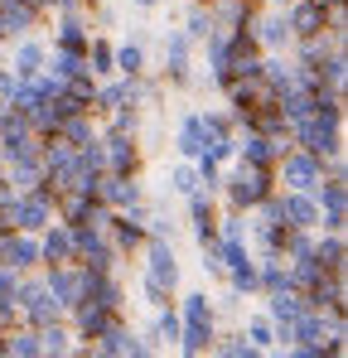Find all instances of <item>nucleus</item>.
I'll return each mask as SVG.
<instances>
[{"label": "nucleus", "mask_w": 348, "mask_h": 358, "mask_svg": "<svg viewBox=\"0 0 348 358\" xmlns=\"http://www.w3.org/2000/svg\"><path fill=\"white\" fill-rule=\"evenodd\" d=\"M290 141H300V150H310L319 165L344 155V131H339V117H324V112H314V117H305L300 126H290Z\"/></svg>", "instance_id": "2"}, {"label": "nucleus", "mask_w": 348, "mask_h": 358, "mask_svg": "<svg viewBox=\"0 0 348 358\" xmlns=\"http://www.w3.org/2000/svg\"><path fill=\"white\" fill-rule=\"evenodd\" d=\"M5 223L10 228H20V233H44L49 223H54V199L34 184V189H20V194H10V203H5Z\"/></svg>", "instance_id": "3"}, {"label": "nucleus", "mask_w": 348, "mask_h": 358, "mask_svg": "<svg viewBox=\"0 0 348 358\" xmlns=\"http://www.w3.org/2000/svg\"><path fill=\"white\" fill-rule=\"evenodd\" d=\"M281 213H286L290 228H314V223H319V203H314L305 189H286V199H281Z\"/></svg>", "instance_id": "17"}, {"label": "nucleus", "mask_w": 348, "mask_h": 358, "mask_svg": "<svg viewBox=\"0 0 348 358\" xmlns=\"http://www.w3.org/2000/svg\"><path fill=\"white\" fill-rule=\"evenodd\" d=\"M131 5H140V10H155V5H160V0H131Z\"/></svg>", "instance_id": "41"}, {"label": "nucleus", "mask_w": 348, "mask_h": 358, "mask_svg": "<svg viewBox=\"0 0 348 358\" xmlns=\"http://www.w3.org/2000/svg\"><path fill=\"white\" fill-rule=\"evenodd\" d=\"M319 223H324V233H344L348 228V208H319Z\"/></svg>", "instance_id": "39"}, {"label": "nucleus", "mask_w": 348, "mask_h": 358, "mask_svg": "<svg viewBox=\"0 0 348 358\" xmlns=\"http://www.w3.org/2000/svg\"><path fill=\"white\" fill-rule=\"evenodd\" d=\"M319 175H324V165H319L310 150H295V145H290L286 155H281V179H286V189H305V194H310V184Z\"/></svg>", "instance_id": "11"}, {"label": "nucleus", "mask_w": 348, "mask_h": 358, "mask_svg": "<svg viewBox=\"0 0 348 358\" xmlns=\"http://www.w3.org/2000/svg\"><path fill=\"white\" fill-rule=\"evenodd\" d=\"M0 354H15V358H34L39 354V334L34 329H10L0 339Z\"/></svg>", "instance_id": "28"}, {"label": "nucleus", "mask_w": 348, "mask_h": 358, "mask_svg": "<svg viewBox=\"0 0 348 358\" xmlns=\"http://www.w3.org/2000/svg\"><path fill=\"white\" fill-rule=\"evenodd\" d=\"M242 233H247V218H242V208H237L232 218H223V223H218V238H223V242H242Z\"/></svg>", "instance_id": "37"}, {"label": "nucleus", "mask_w": 348, "mask_h": 358, "mask_svg": "<svg viewBox=\"0 0 348 358\" xmlns=\"http://www.w3.org/2000/svg\"><path fill=\"white\" fill-rule=\"evenodd\" d=\"M44 286H49V296H54L58 305H63V310H73L78 300L87 296V281H82V266H78V262H63V266H49Z\"/></svg>", "instance_id": "8"}, {"label": "nucleus", "mask_w": 348, "mask_h": 358, "mask_svg": "<svg viewBox=\"0 0 348 358\" xmlns=\"http://www.w3.org/2000/svg\"><path fill=\"white\" fill-rule=\"evenodd\" d=\"M78 73H87V59H82V54L58 49V54H54V78H63V83H68V78H78Z\"/></svg>", "instance_id": "31"}, {"label": "nucleus", "mask_w": 348, "mask_h": 358, "mask_svg": "<svg viewBox=\"0 0 348 358\" xmlns=\"http://www.w3.org/2000/svg\"><path fill=\"white\" fill-rule=\"evenodd\" d=\"M184 34H189V44H194V39H198V44H208V39L218 34V24H213V10L194 5V10H189V20H184Z\"/></svg>", "instance_id": "26"}, {"label": "nucleus", "mask_w": 348, "mask_h": 358, "mask_svg": "<svg viewBox=\"0 0 348 358\" xmlns=\"http://www.w3.org/2000/svg\"><path fill=\"white\" fill-rule=\"evenodd\" d=\"M150 242V252H145V300L160 310V305H170L174 286H179V262H174V247L170 238H145Z\"/></svg>", "instance_id": "1"}, {"label": "nucleus", "mask_w": 348, "mask_h": 358, "mask_svg": "<svg viewBox=\"0 0 348 358\" xmlns=\"http://www.w3.org/2000/svg\"><path fill=\"white\" fill-rule=\"evenodd\" d=\"M170 189H174V194H194V189H198V170H194L189 160L174 165V170H170Z\"/></svg>", "instance_id": "34"}, {"label": "nucleus", "mask_w": 348, "mask_h": 358, "mask_svg": "<svg viewBox=\"0 0 348 358\" xmlns=\"http://www.w3.org/2000/svg\"><path fill=\"white\" fill-rule=\"evenodd\" d=\"M68 233H73V262H78V266H87V271H112L116 266V247L102 238V228L73 223Z\"/></svg>", "instance_id": "4"}, {"label": "nucleus", "mask_w": 348, "mask_h": 358, "mask_svg": "<svg viewBox=\"0 0 348 358\" xmlns=\"http://www.w3.org/2000/svg\"><path fill=\"white\" fill-rule=\"evenodd\" d=\"M68 315H73V324H78V339H97V334L116 320V310H107V305H97V300H87V296L78 300Z\"/></svg>", "instance_id": "12"}, {"label": "nucleus", "mask_w": 348, "mask_h": 358, "mask_svg": "<svg viewBox=\"0 0 348 358\" xmlns=\"http://www.w3.org/2000/svg\"><path fill=\"white\" fill-rule=\"evenodd\" d=\"M271 184H276V179H271L266 165H247V160H242L237 175L228 179V203L232 208H256V203L271 194Z\"/></svg>", "instance_id": "5"}, {"label": "nucleus", "mask_w": 348, "mask_h": 358, "mask_svg": "<svg viewBox=\"0 0 348 358\" xmlns=\"http://www.w3.org/2000/svg\"><path fill=\"white\" fill-rule=\"evenodd\" d=\"M247 34H252V39H256V49H266V54H286V44L295 39V34H290L286 10H266V15H252Z\"/></svg>", "instance_id": "7"}, {"label": "nucleus", "mask_w": 348, "mask_h": 358, "mask_svg": "<svg viewBox=\"0 0 348 358\" xmlns=\"http://www.w3.org/2000/svg\"><path fill=\"white\" fill-rule=\"evenodd\" d=\"M102 155H107V170L136 175V170H140V141H136V131H112V136L102 141Z\"/></svg>", "instance_id": "9"}, {"label": "nucleus", "mask_w": 348, "mask_h": 358, "mask_svg": "<svg viewBox=\"0 0 348 358\" xmlns=\"http://www.w3.org/2000/svg\"><path fill=\"white\" fill-rule=\"evenodd\" d=\"M0 266H15V271H29V266H39V242L29 238V233L10 238V247H5V262H0Z\"/></svg>", "instance_id": "21"}, {"label": "nucleus", "mask_w": 348, "mask_h": 358, "mask_svg": "<svg viewBox=\"0 0 348 358\" xmlns=\"http://www.w3.org/2000/svg\"><path fill=\"white\" fill-rule=\"evenodd\" d=\"M247 339H252L256 349H271V344H276V324H271V315H256V320H247Z\"/></svg>", "instance_id": "30"}, {"label": "nucleus", "mask_w": 348, "mask_h": 358, "mask_svg": "<svg viewBox=\"0 0 348 358\" xmlns=\"http://www.w3.org/2000/svg\"><path fill=\"white\" fill-rule=\"evenodd\" d=\"M310 199L319 203V208H348V179H344V170H334V175L324 179H314L310 184Z\"/></svg>", "instance_id": "19"}, {"label": "nucleus", "mask_w": 348, "mask_h": 358, "mask_svg": "<svg viewBox=\"0 0 348 358\" xmlns=\"http://www.w3.org/2000/svg\"><path fill=\"white\" fill-rule=\"evenodd\" d=\"M97 354H131V358H140V354H150V349H145V339H136L121 320H112V324L97 334Z\"/></svg>", "instance_id": "16"}, {"label": "nucleus", "mask_w": 348, "mask_h": 358, "mask_svg": "<svg viewBox=\"0 0 348 358\" xmlns=\"http://www.w3.org/2000/svg\"><path fill=\"white\" fill-rule=\"evenodd\" d=\"M179 344V315H174L170 305H160V315H155V324H150V344L145 349H170Z\"/></svg>", "instance_id": "23"}, {"label": "nucleus", "mask_w": 348, "mask_h": 358, "mask_svg": "<svg viewBox=\"0 0 348 358\" xmlns=\"http://www.w3.org/2000/svg\"><path fill=\"white\" fill-rule=\"evenodd\" d=\"M112 68L121 73V78H140L145 73V49L140 44H121V49H112Z\"/></svg>", "instance_id": "27"}, {"label": "nucleus", "mask_w": 348, "mask_h": 358, "mask_svg": "<svg viewBox=\"0 0 348 358\" xmlns=\"http://www.w3.org/2000/svg\"><path fill=\"white\" fill-rule=\"evenodd\" d=\"M174 150H179L184 160H198V155H203V121H198V117L179 121V141H174Z\"/></svg>", "instance_id": "24"}, {"label": "nucleus", "mask_w": 348, "mask_h": 358, "mask_svg": "<svg viewBox=\"0 0 348 358\" xmlns=\"http://www.w3.org/2000/svg\"><path fill=\"white\" fill-rule=\"evenodd\" d=\"M92 199H102L107 208H131V203H140V199H145V189H140V179H136V175L102 170L97 184H92Z\"/></svg>", "instance_id": "6"}, {"label": "nucleus", "mask_w": 348, "mask_h": 358, "mask_svg": "<svg viewBox=\"0 0 348 358\" xmlns=\"http://www.w3.org/2000/svg\"><path fill=\"white\" fill-rule=\"evenodd\" d=\"M286 20H290V34H295V39L329 29V24H324V5H319V0H290V5H286Z\"/></svg>", "instance_id": "13"}, {"label": "nucleus", "mask_w": 348, "mask_h": 358, "mask_svg": "<svg viewBox=\"0 0 348 358\" xmlns=\"http://www.w3.org/2000/svg\"><path fill=\"white\" fill-rule=\"evenodd\" d=\"M15 329V305H0V339Z\"/></svg>", "instance_id": "40"}, {"label": "nucleus", "mask_w": 348, "mask_h": 358, "mask_svg": "<svg viewBox=\"0 0 348 358\" xmlns=\"http://www.w3.org/2000/svg\"><path fill=\"white\" fill-rule=\"evenodd\" d=\"M78 165H82L87 175H102V170H107V155H102V141H87V145H78Z\"/></svg>", "instance_id": "33"}, {"label": "nucleus", "mask_w": 348, "mask_h": 358, "mask_svg": "<svg viewBox=\"0 0 348 358\" xmlns=\"http://www.w3.org/2000/svg\"><path fill=\"white\" fill-rule=\"evenodd\" d=\"M189 199V218H194V238L208 242L218 238V208H213V199H208V189H194V194H184Z\"/></svg>", "instance_id": "15"}, {"label": "nucleus", "mask_w": 348, "mask_h": 358, "mask_svg": "<svg viewBox=\"0 0 348 358\" xmlns=\"http://www.w3.org/2000/svg\"><path fill=\"white\" fill-rule=\"evenodd\" d=\"M165 73H170L174 87H189V83H194V78H189V34H184V29L165 34Z\"/></svg>", "instance_id": "14"}, {"label": "nucleus", "mask_w": 348, "mask_h": 358, "mask_svg": "<svg viewBox=\"0 0 348 358\" xmlns=\"http://www.w3.org/2000/svg\"><path fill=\"white\" fill-rule=\"evenodd\" d=\"M314 262H319L324 271H334V276H344V266H348V247H344V233H324V238L314 242Z\"/></svg>", "instance_id": "20"}, {"label": "nucleus", "mask_w": 348, "mask_h": 358, "mask_svg": "<svg viewBox=\"0 0 348 358\" xmlns=\"http://www.w3.org/2000/svg\"><path fill=\"white\" fill-rule=\"evenodd\" d=\"M194 170H198V189H208V194L223 184V165H218V160H208V155H198V165H194Z\"/></svg>", "instance_id": "35"}, {"label": "nucleus", "mask_w": 348, "mask_h": 358, "mask_svg": "<svg viewBox=\"0 0 348 358\" xmlns=\"http://www.w3.org/2000/svg\"><path fill=\"white\" fill-rule=\"evenodd\" d=\"M112 228V247L116 252H136V247H145V199L140 203H131V208H121V218L107 223Z\"/></svg>", "instance_id": "10"}, {"label": "nucleus", "mask_w": 348, "mask_h": 358, "mask_svg": "<svg viewBox=\"0 0 348 358\" xmlns=\"http://www.w3.org/2000/svg\"><path fill=\"white\" fill-rule=\"evenodd\" d=\"M203 131H208V136H232V117H223V112H203Z\"/></svg>", "instance_id": "38"}, {"label": "nucleus", "mask_w": 348, "mask_h": 358, "mask_svg": "<svg viewBox=\"0 0 348 358\" xmlns=\"http://www.w3.org/2000/svg\"><path fill=\"white\" fill-rule=\"evenodd\" d=\"M39 262H49V266H63V262H73V233H68V223H49V228H44V242H39Z\"/></svg>", "instance_id": "18"}, {"label": "nucleus", "mask_w": 348, "mask_h": 358, "mask_svg": "<svg viewBox=\"0 0 348 358\" xmlns=\"http://www.w3.org/2000/svg\"><path fill=\"white\" fill-rule=\"evenodd\" d=\"M218 349H223L228 358H256V354H261V349H256V344H252L247 334H228V339H223Z\"/></svg>", "instance_id": "36"}, {"label": "nucleus", "mask_w": 348, "mask_h": 358, "mask_svg": "<svg viewBox=\"0 0 348 358\" xmlns=\"http://www.w3.org/2000/svg\"><path fill=\"white\" fill-rule=\"evenodd\" d=\"M237 150H242V160H247V165H266V170L276 165V145H271L261 131H247V141H242Z\"/></svg>", "instance_id": "25"}, {"label": "nucleus", "mask_w": 348, "mask_h": 358, "mask_svg": "<svg viewBox=\"0 0 348 358\" xmlns=\"http://www.w3.org/2000/svg\"><path fill=\"white\" fill-rule=\"evenodd\" d=\"M261 78H266L271 87H290V83H295V63H286L281 54H276V59H261Z\"/></svg>", "instance_id": "29"}, {"label": "nucleus", "mask_w": 348, "mask_h": 358, "mask_svg": "<svg viewBox=\"0 0 348 358\" xmlns=\"http://www.w3.org/2000/svg\"><path fill=\"white\" fill-rule=\"evenodd\" d=\"M179 320L184 324H194V320H213V305L203 291H194V296H184V310H179Z\"/></svg>", "instance_id": "32"}, {"label": "nucleus", "mask_w": 348, "mask_h": 358, "mask_svg": "<svg viewBox=\"0 0 348 358\" xmlns=\"http://www.w3.org/2000/svg\"><path fill=\"white\" fill-rule=\"evenodd\" d=\"M44 59H49V54H44V44L24 39V44H15V68H10V73H15V78L24 83V78H34V73L44 68Z\"/></svg>", "instance_id": "22"}]
</instances>
